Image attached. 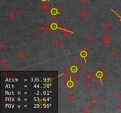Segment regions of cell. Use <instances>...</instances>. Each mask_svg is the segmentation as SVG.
Instances as JSON below:
<instances>
[{
  "label": "cell",
  "instance_id": "cell-1",
  "mask_svg": "<svg viewBox=\"0 0 121 113\" xmlns=\"http://www.w3.org/2000/svg\"><path fill=\"white\" fill-rule=\"evenodd\" d=\"M64 70H66L71 77L76 78L83 71V68L76 61H73L70 64L66 67Z\"/></svg>",
  "mask_w": 121,
  "mask_h": 113
},
{
  "label": "cell",
  "instance_id": "cell-2",
  "mask_svg": "<svg viewBox=\"0 0 121 113\" xmlns=\"http://www.w3.org/2000/svg\"><path fill=\"white\" fill-rule=\"evenodd\" d=\"M93 76L97 82L103 85V81L108 76V73L105 71L101 67H98L93 72Z\"/></svg>",
  "mask_w": 121,
  "mask_h": 113
},
{
  "label": "cell",
  "instance_id": "cell-3",
  "mask_svg": "<svg viewBox=\"0 0 121 113\" xmlns=\"http://www.w3.org/2000/svg\"><path fill=\"white\" fill-rule=\"evenodd\" d=\"M62 12L61 10L59 8V7L56 4H54L52 5V6L50 7L49 10L47 11V13L51 17L53 20H56V18H57Z\"/></svg>",
  "mask_w": 121,
  "mask_h": 113
},
{
  "label": "cell",
  "instance_id": "cell-4",
  "mask_svg": "<svg viewBox=\"0 0 121 113\" xmlns=\"http://www.w3.org/2000/svg\"><path fill=\"white\" fill-rule=\"evenodd\" d=\"M47 25L49 27V30L53 35L57 33L60 30H62L60 23L56 20H53V21H50Z\"/></svg>",
  "mask_w": 121,
  "mask_h": 113
},
{
  "label": "cell",
  "instance_id": "cell-5",
  "mask_svg": "<svg viewBox=\"0 0 121 113\" xmlns=\"http://www.w3.org/2000/svg\"><path fill=\"white\" fill-rule=\"evenodd\" d=\"M64 86L68 90V91H72L76 86H77V83L74 80V78L70 76V77L67 78V80L63 83Z\"/></svg>",
  "mask_w": 121,
  "mask_h": 113
},
{
  "label": "cell",
  "instance_id": "cell-6",
  "mask_svg": "<svg viewBox=\"0 0 121 113\" xmlns=\"http://www.w3.org/2000/svg\"><path fill=\"white\" fill-rule=\"evenodd\" d=\"M77 55H78L79 57L85 63H87V60L88 59L89 57L91 56V53H89L88 50L86 48H82L78 53H77Z\"/></svg>",
  "mask_w": 121,
  "mask_h": 113
},
{
  "label": "cell",
  "instance_id": "cell-7",
  "mask_svg": "<svg viewBox=\"0 0 121 113\" xmlns=\"http://www.w3.org/2000/svg\"><path fill=\"white\" fill-rule=\"evenodd\" d=\"M20 14V12L15 8H11L7 12V16L11 19V21L15 20Z\"/></svg>",
  "mask_w": 121,
  "mask_h": 113
},
{
  "label": "cell",
  "instance_id": "cell-8",
  "mask_svg": "<svg viewBox=\"0 0 121 113\" xmlns=\"http://www.w3.org/2000/svg\"><path fill=\"white\" fill-rule=\"evenodd\" d=\"M101 41L103 45H104L105 46H108L111 43L112 37L109 34L104 33V34L102 36Z\"/></svg>",
  "mask_w": 121,
  "mask_h": 113
},
{
  "label": "cell",
  "instance_id": "cell-9",
  "mask_svg": "<svg viewBox=\"0 0 121 113\" xmlns=\"http://www.w3.org/2000/svg\"><path fill=\"white\" fill-rule=\"evenodd\" d=\"M62 31H63V37L66 39H69L73 34V32L68 27H66L64 28H62Z\"/></svg>",
  "mask_w": 121,
  "mask_h": 113
},
{
  "label": "cell",
  "instance_id": "cell-10",
  "mask_svg": "<svg viewBox=\"0 0 121 113\" xmlns=\"http://www.w3.org/2000/svg\"><path fill=\"white\" fill-rule=\"evenodd\" d=\"M37 30H38V32H40L41 34H44L48 30H49V27L48 25H47L45 23L43 22V23L40 24L39 25H38L37 28Z\"/></svg>",
  "mask_w": 121,
  "mask_h": 113
},
{
  "label": "cell",
  "instance_id": "cell-11",
  "mask_svg": "<svg viewBox=\"0 0 121 113\" xmlns=\"http://www.w3.org/2000/svg\"><path fill=\"white\" fill-rule=\"evenodd\" d=\"M88 102L90 104H91L92 106L95 107V106H96L97 105L99 104V100L96 97V96L93 95L92 96V97H91V98L89 99Z\"/></svg>",
  "mask_w": 121,
  "mask_h": 113
},
{
  "label": "cell",
  "instance_id": "cell-12",
  "mask_svg": "<svg viewBox=\"0 0 121 113\" xmlns=\"http://www.w3.org/2000/svg\"><path fill=\"white\" fill-rule=\"evenodd\" d=\"M8 63V60L7 59L6 56H3L1 59H0V63L1 64V67L0 68V70H3V68H6L7 70H9L7 67V64Z\"/></svg>",
  "mask_w": 121,
  "mask_h": 113
},
{
  "label": "cell",
  "instance_id": "cell-13",
  "mask_svg": "<svg viewBox=\"0 0 121 113\" xmlns=\"http://www.w3.org/2000/svg\"><path fill=\"white\" fill-rule=\"evenodd\" d=\"M50 8V7L48 5L47 3H43L40 5V8L41 9V10L43 12H46V11L47 12V11L49 10Z\"/></svg>",
  "mask_w": 121,
  "mask_h": 113
},
{
  "label": "cell",
  "instance_id": "cell-14",
  "mask_svg": "<svg viewBox=\"0 0 121 113\" xmlns=\"http://www.w3.org/2000/svg\"><path fill=\"white\" fill-rule=\"evenodd\" d=\"M83 78H84V79H86V80H91V79L94 78V76H93V73H91V72L89 71H87L86 73L84 74Z\"/></svg>",
  "mask_w": 121,
  "mask_h": 113
},
{
  "label": "cell",
  "instance_id": "cell-15",
  "mask_svg": "<svg viewBox=\"0 0 121 113\" xmlns=\"http://www.w3.org/2000/svg\"><path fill=\"white\" fill-rule=\"evenodd\" d=\"M84 39H85V40L86 41L88 42L89 43L91 44V43H92V42L93 41V40L95 39V37H94V36L92 34L89 33V34H88L86 36Z\"/></svg>",
  "mask_w": 121,
  "mask_h": 113
},
{
  "label": "cell",
  "instance_id": "cell-16",
  "mask_svg": "<svg viewBox=\"0 0 121 113\" xmlns=\"http://www.w3.org/2000/svg\"><path fill=\"white\" fill-rule=\"evenodd\" d=\"M80 15L83 19H86L87 18L89 17V12L86 10V9H84V10H83L80 12Z\"/></svg>",
  "mask_w": 121,
  "mask_h": 113
},
{
  "label": "cell",
  "instance_id": "cell-17",
  "mask_svg": "<svg viewBox=\"0 0 121 113\" xmlns=\"http://www.w3.org/2000/svg\"><path fill=\"white\" fill-rule=\"evenodd\" d=\"M52 42H53V44H54V46H56V47H57V46H59V45H60V44L61 43V41L60 40V38H56L53 39V41H52Z\"/></svg>",
  "mask_w": 121,
  "mask_h": 113
},
{
  "label": "cell",
  "instance_id": "cell-18",
  "mask_svg": "<svg viewBox=\"0 0 121 113\" xmlns=\"http://www.w3.org/2000/svg\"><path fill=\"white\" fill-rule=\"evenodd\" d=\"M47 101L46 98H40L39 100V101H38V104H39L41 106H42V107L45 106V105L47 104Z\"/></svg>",
  "mask_w": 121,
  "mask_h": 113
},
{
  "label": "cell",
  "instance_id": "cell-19",
  "mask_svg": "<svg viewBox=\"0 0 121 113\" xmlns=\"http://www.w3.org/2000/svg\"><path fill=\"white\" fill-rule=\"evenodd\" d=\"M17 57L19 58L20 60H24L26 57V54L25 53H24L23 51H21L17 54Z\"/></svg>",
  "mask_w": 121,
  "mask_h": 113
},
{
  "label": "cell",
  "instance_id": "cell-20",
  "mask_svg": "<svg viewBox=\"0 0 121 113\" xmlns=\"http://www.w3.org/2000/svg\"><path fill=\"white\" fill-rule=\"evenodd\" d=\"M84 86H85V87L86 88L87 90H89V89L91 88L92 87V86H93V83H92V82H91L90 80H87V81L84 83Z\"/></svg>",
  "mask_w": 121,
  "mask_h": 113
},
{
  "label": "cell",
  "instance_id": "cell-21",
  "mask_svg": "<svg viewBox=\"0 0 121 113\" xmlns=\"http://www.w3.org/2000/svg\"><path fill=\"white\" fill-rule=\"evenodd\" d=\"M109 54L111 57H112V58H115V57L117 56V51H116V50H115L114 49H112L111 50L109 51Z\"/></svg>",
  "mask_w": 121,
  "mask_h": 113
},
{
  "label": "cell",
  "instance_id": "cell-22",
  "mask_svg": "<svg viewBox=\"0 0 121 113\" xmlns=\"http://www.w3.org/2000/svg\"><path fill=\"white\" fill-rule=\"evenodd\" d=\"M61 77H62L63 78H64V79H67L70 77L69 73H68V72L66 71V70H64V71L63 72L62 74H61Z\"/></svg>",
  "mask_w": 121,
  "mask_h": 113
},
{
  "label": "cell",
  "instance_id": "cell-23",
  "mask_svg": "<svg viewBox=\"0 0 121 113\" xmlns=\"http://www.w3.org/2000/svg\"><path fill=\"white\" fill-rule=\"evenodd\" d=\"M112 27H113L112 24L110 22H106V23L104 24V28L107 30H111Z\"/></svg>",
  "mask_w": 121,
  "mask_h": 113
},
{
  "label": "cell",
  "instance_id": "cell-24",
  "mask_svg": "<svg viewBox=\"0 0 121 113\" xmlns=\"http://www.w3.org/2000/svg\"><path fill=\"white\" fill-rule=\"evenodd\" d=\"M81 112L83 113H89L90 112V108L87 106H84L81 109Z\"/></svg>",
  "mask_w": 121,
  "mask_h": 113
},
{
  "label": "cell",
  "instance_id": "cell-25",
  "mask_svg": "<svg viewBox=\"0 0 121 113\" xmlns=\"http://www.w3.org/2000/svg\"><path fill=\"white\" fill-rule=\"evenodd\" d=\"M7 47V44L5 42L3 41H0V49L1 50H3L4 49H5Z\"/></svg>",
  "mask_w": 121,
  "mask_h": 113
},
{
  "label": "cell",
  "instance_id": "cell-26",
  "mask_svg": "<svg viewBox=\"0 0 121 113\" xmlns=\"http://www.w3.org/2000/svg\"><path fill=\"white\" fill-rule=\"evenodd\" d=\"M75 99H76V97H75V95L73 94H70L68 96V100L70 101H71V102H73V101H75Z\"/></svg>",
  "mask_w": 121,
  "mask_h": 113
},
{
  "label": "cell",
  "instance_id": "cell-27",
  "mask_svg": "<svg viewBox=\"0 0 121 113\" xmlns=\"http://www.w3.org/2000/svg\"><path fill=\"white\" fill-rule=\"evenodd\" d=\"M110 11H112V12H113V13L115 14H116V15H117V17H119V20H118L119 22H120V23H121V15H119V14H117V12H115V11H114V10H112H112H110Z\"/></svg>",
  "mask_w": 121,
  "mask_h": 113
},
{
  "label": "cell",
  "instance_id": "cell-28",
  "mask_svg": "<svg viewBox=\"0 0 121 113\" xmlns=\"http://www.w3.org/2000/svg\"><path fill=\"white\" fill-rule=\"evenodd\" d=\"M79 2L82 5H85V4L88 2V0H79Z\"/></svg>",
  "mask_w": 121,
  "mask_h": 113
},
{
  "label": "cell",
  "instance_id": "cell-29",
  "mask_svg": "<svg viewBox=\"0 0 121 113\" xmlns=\"http://www.w3.org/2000/svg\"><path fill=\"white\" fill-rule=\"evenodd\" d=\"M38 1H40L42 3H50L51 0H38Z\"/></svg>",
  "mask_w": 121,
  "mask_h": 113
},
{
  "label": "cell",
  "instance_id": "cell-30",
  "mask_svg": "<svg viewBox=\"0 0 121 113\" xmlns=\"http://www.w3.org/2000/svg\"><path fill=\"white\" fill-rule=\"evenodd\" d=\"M117 108H118L120 110H121V102L118 104V105H117Z\"/></svg>",
  "mask_w": 121,
  "mask_h": 113
},
{
  "label": "cell",
  "instance_id": "cell-31",
  "mask_svg": "<svg viewBox=\"0 0 121 113\" xmlns=\"http://www.w3.org/2000/svg\"><path fill=\"white\" fill-rule=\"evenodd\" d=\"M117 96H118V97L120 98V99H121V91L119 92V93H118Z\"/></svg>",
  "mask_w": 121,
  "mask_h": 113
}]
</instances>
